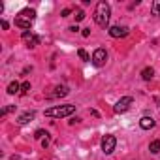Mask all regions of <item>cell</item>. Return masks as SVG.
Listing matches in <instances>:
<instances>
[{
    "label": "cell",
    "instance_id": "4",
    "mask_svg": "<svg viewBox=\"0 0 160 160\" xmlns=\"http://www.w3.org/2000/svg\"><path fill=\"white\" fill-rule=\"evenodd\" d=\"M132 104H134L132 96H122V98L113 106V111H115V113H119V115H121V113H126V111L130 109V106H132Z\"/></svg>",
    "mask_w": 160,
    "mask_h": 160
},
{
    "label": "cell",
    "instance_id": "22",
    "mask_svg": "<svg viewBox=\"0 0 160 160\" xmlns=\"http://www.w3.org/2000/svg\"><path fill=\"white\" fill-rule=\"evenodd\" d=\"M81 34H83L85 38H89V36H91V28H83V32H81Z\"/></svg>",
    "mask_w": 160,
    "mask_h": 160
},
{
    "label": "cell",
    "instance_id": "11",
    "mask_svg": "<svg viewBox=\"0 0 160 160\" xmlns=\"http://www.w3.org/2000/svg\"><path fill=\"white\" fill-rule=\"evenodd\" d=\"M34 117H36V113H34V111H25V113L17 119V122H19V124H27V122H30Z\"/></svg>",
    "mask_w": 160,
    "mask_h": 160
},
{
    "label": "cell",
    "instance_id": "21",
    "mask_svg": "<svg viewBox=\"0 0 160 160\" xmlns=\"http://www.w3.org/2000/svg\"><path fill=\"white\" fill-rule=\"evenodd\" d=\"M70 13H72V10H70V8H66V10H62V13H60V15H62V17H68Z\"/></svg>",
    "mask_w": 160,
    "mask_h": 160
},
{
    "label": "cell",
    "instance_id": "24",
    "mask_svg": "<svg viewBox=\"0 0 160 160\" xmlns=\"http://www.w3.org/2000/svg\"><path fill=\"white\" fill-rule=\"evenodd\" d=\"M42 145H43V147H47V145H49V139H47V138H45V139H42Z\"/></svg>",
    "mask_w": 160,
    "mask_h": 160
},
{
    "label": "cell",
    "instance_id": "5",
    "mask_svg": "<svg viewBox=\"0 0 160 160\" xmlns=\"http://www.w3.org/2000/svg\"><path fill=\"white\" fill-rule=\"evenodd\" d=\"M115 145H117V139H115V136H111V134H106V136L102 138V151H104L106 154H111V152L115 151Z\"/></svg>",
    "mask_w": 160,
    "mask_h": 160
},
{
    "label": "cell",
    "instance_id": "23",
    "mask_svg": "<svg viewBox=\"0 0 160 160\" xmlns=\"http://www.w3.org/2000/svg\"><path fill=\"white\" fill-rule=\"evenodd\" d=\"M8 27H10V25H8V21H4V19H2V28H4V30H8Z\"/></svg>",
    "mask_w": 160,
    "mask_h": 160
},
{
    "label": "cell",
    "instance_id": "17",
    "mask_svg": "<svg viewBox=\"0 0 160 160\" xmlns=\"http://www.w3.org/2000/svg\"><path fill=\"white\" fill-rule=\"evenodd\" d=\"M47 136H49V134H47L45 130H36V132H34V138H36V139H45Z\"/></svg>",
    "mask_w": 160,
    "mask_h": 160
},
{
    "label": "cell",
    "instance_id": "20",
    "mask_svg": "<svg viewBox=\"0 0 160 160\" xmlns=\"http://www.w3.org/2000/svg\"><path fill=\"white\" fill-rule=\"evenodd\" d=\"M12 111H15V106H8V108H4V109H2V113H0V115L4 117V115H8V113H12Z\"/></svg>",
    "mask_w": 160,
    "mask_h": 160
},
{
    "label": "cell",
    "instance_id": "6",
    "mask_svg": "<svg viewBox=\"0 0 160 160\" xmlns=\"http://www.w3.org/2000/svg\"><path fill=\"white\" fill-rule=\"evenodd\" d=\"M106 60H108V53H106V49H102V47H100V49H96V51L92 53V60H91V62H92L96 68L104 66V64H106Z\"/></svg>",
    "mask_w": 160,
    "mask_h": 160
},
{
    "label": "cell",
    "instance_id": "7",
    "mask_svg": "<svg viewBox=\"0 0 160 160\" xmlns=\"http://www.w3.org/2000/svg\"><path fill=\"white\" fill-rule=\"evenodd\" d=\"M109 36L111 38H124V36H128V27H121V25H115V27H109Z\"/></svg>",
    "mask_w": 160,
    "mask_h": 160
},
{
    "label": "cell",
    "instance_id": "12",
    "mask_svg": "<svg viewBox=\"0 0 160 160\" xmlns=\"http://www.w3.org/2000/svg\"><path fill=\"white\" fill-rule=\"evenodd\" d=\"M17 92H21V85L17 81H12L8 85V94H17Z\"/></svg>",
    "mask_w": 160,
    "mask_h": 160
},
{
    "label": "cell",
    "instance_id": "13",
    "mask_svg": "<svg viewBox=\"0 0 160 160\" xmlns=\"http://www.w3.org/2000/svg\"><path fill=\"white\" fill-rule=\"evenodd\" d=\"M141 77L145 79V81H151V79L154 77V70H152V68H145V70L141 72Z\"/></svg>",
    "mask_w": 160,
    "mask_h": 160
},
{
    "label": "cell",
    "instance_id": "18",
    "mask_svg": "<svg viewBox=\"0 0 160 160\" xmlns=\"http://www.w3.org/2000/svg\"><path fill=\"white\" fill-rule=\"evenodd\" d=\"M83 19H85V12H83V10H77V12H75V23L83 21Z\"/></svg>",
    "mask_w": 160,
    "mask_h": 160
},
{
    "label": "cell",
    "instance_id": "16",
    "mask_svg": "<svg viewBox=\"0 0 160 160\" xmlns=\"http://www.w3.org/2000/svg\"><path fill=\"white\" fill-rule=\"evenodd\" d=\"M77 55H79V58H81V60H85V62H89V60H92V58L89 57V53H87L85 49H79V51H77Z\"/></svg>",
    "mask_w": 160,
    "mask_h": 160
},
{
    "label": "cell",
    "instance_id": "15",
    "mask_svg": "<svg viewBox=\"0 0 160 160\" xmlns=\"http://www.w3.org/2000/svg\"><path fill=\"white\" fill-rule=\"evenodd\" d=\"M151 12H152V15H158L160 17V0H154V2H152Z\"/></svg>",
    "mask_w": 160,
    "mask_h": 160
},
{
    "label": "cell",
    "instance_id": "19",
    "mask_svg": "<svg viewBox=\"0 0 160 160\" xmlns=\"http://www.w3.org/2000/svg\"><path fill=\"white\" fill-rule=\"evenodd\" d=\"M28 91H30V83H28V81H25V83L21 85V94L25 96V94H28Z\"/></svg>",
    "mask_w": 160,
    "mask_h": 160
},
{
    "label": "cell",
    "instance_id": "10",
    "mask_svg": "<svg viewBox=\"0 0 160 160\" xmlns=\"http://www.w3.org/2000/svg\"><path fill=\"white\" fill-rule=\"evenodd\" d=\"M66 94H68V89H66V87H57V89H55V92L47 94V98H49V100H53V98H62V96H66Z\"/></svg>",
    "mask_w": 160,
    "mask_h": 160
},
{
    "label": "cell",
    "instance_id": "1",
    "mask_svg": "<svg viewBox=\"0 0 160 160\" xmlns=\"http://www.w3.org/2000/svg\"><path fill=\"white\" fill-rule=\"evenodd\" d=\"M109 17H111V8L108 2H98L96 4V10H94V21L98 27L106 28L109 25Z\"/></svg>",
    "mask_w": 160,
    "mask_h": 160
},
{
    "label": "cell",
    "instance_id": "8",
    "mask_svg": "<svg viewBox=\"0 0 160 160\" xmlns=\"http://www.w3.org/2000/svg\"><path fill=\"white\" fill-rule=\"evenodd\" d=\"M23 40L28 43V47H36V45H40V36H36L34 32H28V30L23 32Z\"/></svg>",
    "mask_w": 160,
    "mask_h": 160
},
{
    "label": "cell",
    "instance_id": "9",
    "mask_svg": "<svg viewBox=\"0 0 160 160\" xmlns=\"http://www.w3.org/2000/svg\"><path fill=\"white\" fill-rule=\"evenodd\" d=\"M154 124H156V122H154L152 117H147V115H145V117L139 119V126H141L143 130H151V128H154Z\"/></svg>",
    "mask_w": 160,
    "mask_h": 160
},
{
    "label": "cell",
    "instance_id": "3",
    "mask_svg": "<svg viewBox=\"0 0 160 160\" xmlns=\"http://www.w3.org/2000/svg\"><path fill=\"white\" fill-rule=\"evenodd\" d=\"M75 111V106L72 104H64V106H55L45 109V117H53V119H62V117H70Z\"/></svg>",
    "mask_w": 160,
    "mask_h": 160
},
{
    "label": "cell",
    "instance_id": "14",
    "mask_svg": "<svg viewBox=\"0 0 160 160\" xmlns=\"http://www.w3.org/2000/svg\"><path fill=\"white\" fill-rule=\"evenodd\" d=\"M149 151H151L152 154L160 152V139H154V141H151V145H149Z\"/></svg>",
    "mask_w": 160,
    "mask_h": 160
},
{
    "label": "cell",
    "instance_id": "2",
    "mask_svg": "<svg viewBox=\"0 0 160 160\" xmlns=\"http://www.w3.org/2000/svg\"><path fill=\"white\" fill-rule=\"evenodd\" d=\"M34 19H36V12L30 10V8H25V10H21V12L15 15V27L23 28V30H28Z\"/></svg>",
    "mask_w": 160,
    "mask_h": 160
}]
</instances>
